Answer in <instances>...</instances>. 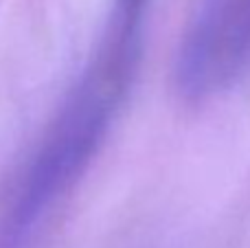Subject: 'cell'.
<instances>
[{
    "mask_svg": "<svg viewBox=\"0 0 250 248\" xmlns=\"http://www.w3.org/2000/svg\"><path fill=\"white\" fill-rule=\"evenodd\" d=\"M250 68V0H211L187 31L176 57V88L204 101Z\"/></svg>",
    "mask_w": 250,
    "mask_h": 248,
    "instance_id": "cell-1",
    "label": "cell"
}]
</instances>
